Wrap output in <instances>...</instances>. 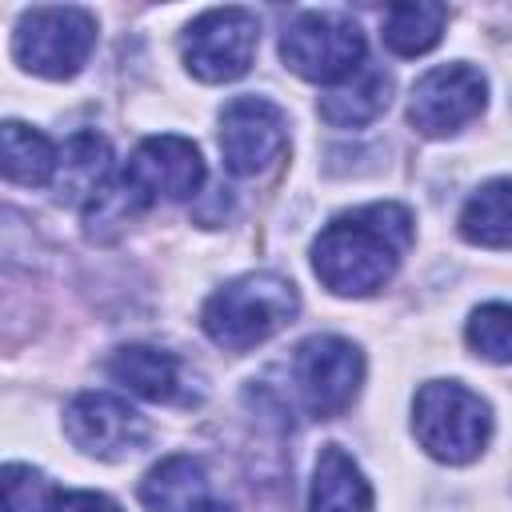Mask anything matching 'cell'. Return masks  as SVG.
I'll return each mask as SVG.
<instances>
[{"label":"cell","mask_w":512,"mask_h":512,"mask_svg":"<svg viewBox=\"0 0 512 512\" xmlns=\"http://www.w3.org/2000/svg\"><path fill=\"white\" fill-rule=\"evenodd\" d=\"M96 44V20L84 8H32L20 16L12 56L44 80H68L84 68Z\"/></svg>","instance_id":"obj_4"},{"label":"cell","mask_w":512,"mask_h":512,"mask_svg":"<svg viewBox=\"0 0 512 512\" xmlns=\"http://www.w3.org/2000/svg\"><path fill=\"white\" fill-rule=\"evenodd\" d=\"M112 180V152L108 140L96 132H76L64 152H60V168H56V188L60 196L68 192V200H96V192Z\"/></svg>","instance_id":"obj_15"},{"label":"cell","mask_w":512,"mask_h":512,"mask_svg":"<svg viewBox=\"0 0 512 512\" xmlns=\"http://www.w3.org/2000/svg\"><path fill=\"white\" fill-rule=\"evenodd\" d=\"M484 92L488 84L472 64H440L412 84L408 120L424 136H448L480 116Z\"/></svg>","instance_id":"obj_11"},{"label":"cell","mask_w":512,"mask_h":512,"mask_svg":"<svg viewBox=\"0 0 512 512\" xmlns=\"http://www.w3.org/2000/svg\"><path fill=\"white\" fill-rule=\"evenodd\" d=\"M0 164H4V176L12 184H24V188H40V184H52L56 180V168H60V152L48 144L44 132L20 124V120H8L0 128Z\"/></svg>","instance_id":"obj_16"},{"label":"cell","mask_w":512,"mask_h":512,"mask_svg":"<svg viewBox=\"0 0 512 512\" xmlns=\"http://www.w3.org/2000/svg\"><path fill=\"white\" fill-rule=\"evenodd\" d=\"M56 492L48 480L28 468V464H8L4 468V512H52Z\"/></svg>","instance_id":"obj_21"},{"label":"cell","mask_w":512,"mask_h":512,"mask_svg":"<svg viewBox=\"0 0 512 512\" xmlns=\"http://www.w3.org/2000/svg\"><path fill=\"white\" fill-rule=\"evenodd\" d=\"M388 92H392V80L376 68H360V76L344 80L340 88H332L324 100H320V116L336 128H360V124H372L384 108H388Z\"/></svg>","instance_id":"obj_17"},{"label":"cell","mask_w":512,"mask_h":512,"mask_svg":"<svg viewBox=\"0 0 512 512\" xmlns=\"http://www.w3.org/2000/svg\"><path fill=\"white\" fill-rule=\"evenodd\" d=\"M468 344L492 364H512V304H484L468 320Z\"/></svg>","instance_id":"obj_20"},{"label":"cell","mask_w":512,"mask_h":512,"mask_svg":"<svg viewBox=\"0 0 512 512\" xmlns=\"http://www.w3.org/2000/svg\"><path fill=\"white\" fill-rule=\"evenodd\" d=\"M52 512H120V508L100 492H56Z\"/></svg>","instance_id":"obj_22"},{"label":"cell","mask_w":512,"mask_h":512,"mask_svg":"<svg viewBox=\"0 0 512 512\" xmlns=\"http://www.w3.org/2000/svg\"><path fill=\"white\" fill-rule=\"evenodd\" d=\"M412 244V212L400 204H364L336 216L312 244V268L336 296H372L400 268Z\"/></svg>","instance_id":"obj_1"},{"label":"cell","mask_w":512,"mask_h":512,"mask_svg":"<svg viewBox=\"0 0 512 512\" xmlns=\"http://www.w3.org/2000/svg\"><path fill=\"white\" fill-rule=\"evenodd\" d=\"M444 20H448V8L444 4H392L384 12V44L396 52V56H424L428 48L440 44L444 36Z\"/></svg>","instance_id":"obj_19"},{"label":"cell","mask_w":512,"mask_h":512,"mask_svg":"<svg viewBox=\"0 0 512 512\" xmlns=\"http://www.w3.org/2000/svg\"><path fill=\"white\" fill-rule=\"evenodd\" d=\"M108 376L116 384H124L128 392L156 400V404H176L184 396V376H180V360L164 348L152 344H128L116 348L108 360Z\"/></svg>","instance_id":"obj_13"},{"label":"cell","mask_w":512,"mask_h":512,"mask_svg":"<svg viewBox=\"0 0 512 512\" xmlns=\"http://www.w3.org/2000/svg\"><path fill=\"white\" fill-rule=\"evenodd\" d=\"M300 300L296 288L284 276L272 272H248L216 288L200 312V324L212 344L228 352H248L264 344L272 332H280L296 316Z\"/></svg>","instance_id":"obj_2"},{"label":"cell","mask_w":512,"mask_h":512,"mask_svg":"<svg viewBox=\"0 0 512 512\" xmlns=\"http://www.w3.org/2000/svg\"><path fill=\"white\" fill-rule=\"evenodd\" d=\"M260 24L248 8H212L184 32V64L204 84L240 80L252 68Z\"/></svg>","instance_id":"obj_7"},{"label":"cell","mask_w":512,"mask_h":512,"mask_svg":"<svg viewBox=\"0 0 512 512\" xmlns=\"http://www.w3.org/2000/svg\"><path fill=\"white\" fill-rule=\"evenodd\" d=\"M412 432L428 456L468 464L492 436V412L472 388L456 380H428L412 404Z\"/></svg>","instance_id":"obj_3"},{"label":"cell","mask_w":512,"mask_h":512,"mask_svg":"<svg viewBox=\"0 0 512 512\" xmlns=\"http://www.w3.org/2000/svg\"><path fill=\"white\" fill-rule=\"evenodd\" d=\"M460 236L484 248H512V180H488L460 212Z\"/></svg>","instance_id":"obj_18"},{"label":"cell","mask_w":512,"mask_h":512,"mask_svg":"<svg viewBox=\"0 0 512 512\" xmlns=\"http://www.w3.org/2000/svg\"><path fill=\"white\" fill-rule=\"evenodd\" d=\"M308 512H372V484L340 444L320 448Z\"/></svg>","instance_id":"obj_14"},{"label":"cell","mask_w":512,"mask_h":512,"mask_svg":"<svg viewBox=\"0 0 512 512\" xmlns=\"http://www.w3.org/2000/svg\"><path fill=\"white\" fill-rule=\"evenodd\" d=\"M284 64L316 84L352 80L364 68V32L332 12H304L280 36Z\"/></svg>","instance_id":"obj_6"},{"label":"cell","mask_w":512,"mask_h":512,"mask_svg":"<svg viewBox=\"0 0 512 512\" xmlns=\"http://www.w3.org/2000/svg\"><path fill=\"white\" fill-rule=\"evenodd\" d=\"M64 432L76 448L100 460H124L140 452L152 436L148 420L128 400L108 396V392H80L64 408Z\"/></svg>","instance_id":"obj_9"},{"label":"cell","mask_w":512,"mask_h":512,"mask_svg":"<svg viewBox=\"0 0 512 512\" xmlns=\"http://www.w3.org/2000/svg\"><path fill=\"white\" fill-rule=\"evenodd\" d=\"M288 148L284 112L264 96H236L220 112V152L228 172L256 176L272 168Z\"/></svg>","instance_id":"obj_10"},{"label":"cell","mask_w":512,"mask_h":512,"mask_svg":"<svg viewBox=\"0 0 512 512\" xmlns=\"http://www.w3.org/2000/svg\"><path fill=\"white\" fill-rule=\"evenodd\" d=\"M292 372H296L308 412L328 420V416H340L356 400L360 380H364V356L344 336H312L296 348Z\"/></svg>","instance_id":"obj_8"},{"label":"cell","mask_w":512,"mask_h":512,"mask_svg":"<svg viewBox=\"0 0 512 512\" xmlns=\"http://www.w3.org/2000/svg\"><path fill=\"white\" fill-rule=\"evenodd\" d=\"M204 184V160H200V148L184 136H148L128 168L120 176H112V188L120 192V200L132 208V212H144L148 204H156L160 196L164 200H188L196 196Z\"/></svg>","instance_id":"obj_5"},{"label":"cell","mask_w":512,"mask_h":512,"mask_svg":"<svg viewBox=\"0 0 512 512\" xmlns=\"http://www.w3.org/2000/svg\"><path fill=\"white\" fill-rule=\"evenodd\" d=\"M140 500L148 512H228L212 496L204 468L192 456H168L140 480Z\"/></svg>","instance_id":"obj_12"}]
</instances>
